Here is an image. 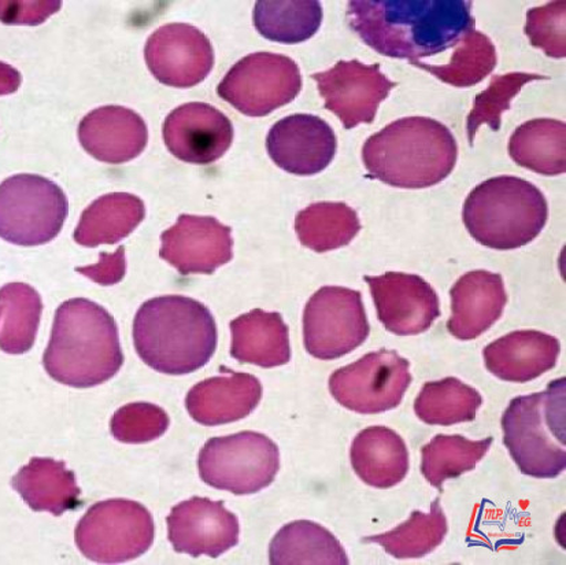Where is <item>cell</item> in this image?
<instances>
[{
	"mask_svg": "<svg viewBox=\"0 0 566 565\" xmlns=\"http://www.w3.org/2000/svg\"><path fill=\"white\" fill-rule=\"evenodd\" d=\"M69 213L65 192L48 177L15 175L0 182V238L40 247L60 236Z\"/></svg>",
	"mask_w": 566,
	"mask_h": 565,
	"instance_id": "52a82bcc",
	"label": "cell"
},
{
	"mask_svg": "<svg viewBox=\"0 0 566 565\" xmlns=\"http://www.w3.org/2000/svg\"><path fill=\"white\" fill-rule=\"evenodd\" d=\"M455 48L449 64L428 65L421 61L410 62V64L431 73L440 82L459 88L472 87L483 82L495 70L499 61L495 45L483 33L474 30L467 32Z\"/></svg>",
	"mask_w": 566,
	"mask_h": 565,
	"instance_id": "d590c367",
	"label": "cell"
},
{
	"mask_svg": "<svg viewBox=\"0 0 566 565\" xmlns=\"http://www.w3.org/2000/svg\"><path fill=\"white\" fill-rule=\"evenodd\" d=\"M548 217L543 192L520 177H493L469 193L464 224L471 237L494 250H516L539 237Z\"/></svg>",
	"mask_w": 566,
	"mask_h": 565,
	"instance_id": "5b68a950",
	"label": "cell"
},
{
	"mask_svg": "<svg viewBox=\"0 0 566 565\" xmlns=\"http://www.w3.org/2000/svg\"><path fill=\"white\" fill-rule=\"evenodd\" d=\"M350 456L354 472L371 488L397 486L409 472L408 447L391 428H365L354 438Z\"/></svg>",
	"mask_w": 566,
	"mask_h": 565,
	"instance_id": "cb8c5ba5",
	"label": "cell"
},
{
	"mask_svg": "<svg viewBox=\"0 0 566 565\" xmlns=\"http://www.w3.org/2000/svg\"><path fill=\"white\" fill-rule=\"evenodd\" d=\"M450 295L453 315L448 329L460 341L476 339L493 327L507 302L502 276L488 271L468 272L457 281Z\"/></svg>",
	"mask_w": 566,
	"mask_h": 565,
	"instance_id": "44dd1931",
	"label": "cell"
},
{
	"mask_svg": "<svg viewBox=\"0 0 566 565\" xmlns=\"http://www.w3.org/2000/svg\"><path fill=\"white\" fill-rule=\"evenodd\" d=\"M448 521L440 506L439 499L432 502L431 512L415 511L408 522L400 524L388 533L369 536L365 542H375L388 555L405 558H421L430 555L442 544L448 535Z\"/></svg>",
	"mask_w": 566,
	"mask_h": 565,
	"instance_id": "836d02e7",
	"label": "cell"
},
{
	"mask_svg": "<svg viewBox=\"0 0 566 565\" xmlns=\"http://www.w3.org/2000/svg\"><path fill=\"white\" fill-rule=\"evenodd\" d=\"M145 216L140 198L125 192L107 193L84 210L74 241L84 248L117 243L130 236Z\"/></svg>",
	"mask_w": 566,
	"mask_h": 565,
	"instance_id": "4316f807",
	"label": "cell"
},
{
	"mask_svg": "<svg viewBox=\"0 0 566 565\" xmlns=\"http://www.w3.org/2000/svg\"><path fill=\"white\" fill-rule=\"evenodd\" d=\"M124 250V247H122L114 254L102 253L98 264L77 268L76 271L102 285L122 282L125 271H127Z\"/></svg>",
	"mask_w": 566,
	"mask_h": 565,
	"instance_id": "60d3db41",
	"label": "cell"
},
{
	"mask_svg": "<svg viewBox=\"0 0 566 565\" xmlns=\"http://www.w3.org/2000/svg\"><path fill=\"white\" fill-rule=\"evenodd\" d=\"M535 80H547L535 73H509L491 79L489 88L476 95L471 113L467 118L469 145L473 146L476 133L483 124H488L496 133L501 129L502 114L511 108L524 85Z\"/></svg>",
	"mask_w": 566,
	"mask_h": 565,
	"instance_id": "8d00e7d4",
	"label": "cell"
},
{
	"mask_svg": "<svg viewBox=\"0 0 566 565\" xmlns=\"http://www.w3.org/2000/svg\"><path fill=\"white\" fill-rule=\"evenodd\" d=\"M524 31L534 48L543 50L551 59H565L566 3L552 2L531 9Z\"/></svg>",
	"mask_w": 566,
	"mask_h": 565,
	"instance_id": "f35d334b",
	"label": "cell"
},
{
	"mask_svg": "<svg viewBox=\"0 0 566 565\" xmlns=\"http://www.w3.org/2000/svg\"><path fill=\"white\" fill-rule=\"evenodd\" d=\"M199 475L209 486L238 495L272 484L280 470L277 444L264 433L243 431L211 438L200 450Z\"/></svg>",
	"mask_w": 566,
	"mask_h": 565,
	"instance_id": "ba28073f",
	"label": "cell"
},
{
	"mask_svg": "<svg viewBox=\"0 0 566 565\" xmlns=\"http://www.w3.org/2000/svg\"><path fill=\"white\" fill-rule=\"evenodd\" d=\"M154 519L139 502L114 499L90 508L74 533L78 551L91 562L119 564L150 550Z\"/></svg>",
	"mask_w": 566,
	"mask_h": 565,
	"instance_id": "9c48e42d",
	"label": "cell"
},
{
	"mask_svg": "<svg viewBox=\"0 0 566 565\" xmlns=\"http://www.w3.org/2000/svg\"><path fill=\"white\" fill-rule=\"evenodd\" d=\"M493 438L469 441L461 436H437L421 450V472L433 488L443 492V483L473 471L488 454Z\"/></svg>",
	"mask_w": 566,
	"mask_h": 565,
	"instance_id": "e575fe53",
	"label": "cell"
},
{
	"mask_svg": "<svg viewBox=\"0 0 566 565\" xmlns=\"http://www.w3.org/2000/svg\"><path fill=\"white\" fill-rule=\"evenodd\" d=\"M269 157L280 169L296 176H313L334 161L337 139L334 129L313 114H293L269 130Z\"/></svg>",
	"mask_w": 566,
	"mask_h": 565,
	"instance_id": "e0dca14e",
	"label": "cell"
},
{
	"mask_svg": "<svg viewBox=\"0 0 566 565\" xmlns=\"http://www.w3.org/2000/svg\"><path fill=\"white\" fill-rule=\"evenodd\" d=\"M159 257L180 275H211L232 260V230L214 217L182 215L161 236Z\"/></svg>",
	"mask_w": 566,
	"mask_h": 565,
	"instance_id": "9a60e30c",
	"label": "cell"
},
{
	"mask_svg": "<svg viewBox=\"0 0 566 565\" xmlns=\"http://www.w3.org/2000/svg\"><path fill=\"white\" fill-rule=\"evenodd\" d=\"M562 345L541 331H514L483 352L485 367L496 378L528 384L556 367Z\"/></svg>",
	"mask_w": 566,
	"mask_h": 565,
	"instance_id": "603a6c76",
	"label": "cell"
},
{
	"mask_svg": "<svg viewBox=\"0 0 566 565\" xmlns=\"http://www.w3.org/2000/svg\"><path fill=\"white\" fill-rule=\"evenodd\" d=\"M509 154L520 167L534 170L536 174H565V123L552 118H536L520 125L509 142Z\"/></svg>",
	"mask_w": 566,
	"mask_h": 565,
	"instance_id": "f1b7e54d",
	"label": "cell"
},
{
	"mask_svg": "<svg viewBox=\"0 0 566 565\" xmlns=\"http://www.w3.org/2000/svg\"><path fill=\"white\" fill-rule=\"evenodd\" d=\"M375 301L377 316L386 329L399 336L419 335L440 316L437 291L417 275L387 272L365 276Z\"/></svg>",
	"mask_w": 566,
	"mask_h": 565,
	"instance_id": "2e32d148",
	"label": "cell"
},
{
	"mask_svg": "<svg viewBox=\"0 0 566 565\" xmlns=\"http://www.w3.org/2000/svg\"><path fill=\"white\" fill-rule=\"evenodd\" d=\"M11 486L34 512L61 516L83 505L76 477L67 470L64 461L34 458L21 468Z\"/></svg>",
	"mask_w": 566,
	"mask_h": 565,
	"instance_id": "484cf974",
	"label": "cell"
},
{
	"mask_svg": "<svg viewBox=\"0 0 566 565\" xmlns=\"http://www.w3.org/2000/svg\"><path fill=\"white\" fill-rule=\"evenodd\" d=\"M459 145L446 125L427 117L400 118L369 136L363 161L370 177L406 190L439 185L453 172Z\"/></svg>",
	"mask_w": 566,
	"mask_h": 565,
	"instance_id": "277c9868",
	"label": "cell"
},
{
	"mask_svg": "<svg viewBox=\"0 0 566 565\" xmlns=\"http://www.w3.org/2000/svg\"><path fill=\"white\" fill-rule=\"evenodd\" d=\"M465 0H353L347 22L376 53L409 62L455 48L474 30Z\"/></svg>",
	"mask_w": 566,
	"mask_h": 565,
	"instance_id": "6da1fadb",
	"label": "cell"
},
{
	"mask_svg": "<svg viewBox=\"0 0 566 565\" xmlns=\"http://www.w3.org/2000/svg\"><path fill=\"white\" fill-rule=\"evenodd\" d=\"M148 70L159 83L191 88L203 82L214 66L208 36L190 24H168L148 38L145 49Z\"/></svg>",
	"mask_w": 566,
	"mask_h": 565,
	"instance_id": "5bb4252c",
	"label": "cell"
},
{
	"mask_svg": "<svg viewBox=\"0 0 566 565\" xmlns=\"http://www.w3.org/2000/svg\"><path fill=\"white\" fill-rule=\"evenodd\" d=\"M169 418L157 405L137 402L118 409L112 418V433L123 443L156 441L167 432Z\"/></svg>",
	"mask_w": 566,
	"mask_h": 565,
	"instance_id": "74e56055",
	"label": "cell"
},
{
	"mask_svg": "<svg viewBox=\"0 0 566 565\" xmlns=\"http://www.w3.org/2000/svg\"><path fill=\"white\" fill-rule=\"evenodd\" d=\"M273 565H347L345 550L327 529L308 521H296L279 531L269 546Z\"/></svg>",
	"mask_w": 566,
	"mask_h": 565,
	"instance_id": "83f0119b",
	"label": "cell"
},
{
	"mask_svg": "<svg viewBox=\"0 0 566 565\" xmlns=\"http://www.w3.org/2000/svg\"><path fill=\"white\" fill-rule=\"evenodd\" d=\"M61 2H0V21L8 25H40L60 11Z\"/></svg>",
	"mask_w": 566,
	"mask_h": 565,
	"instance_id": "ab89813d",
	"label": "cell"
},
{
	"mask_svg": "<svg viewBox=\"0 0 566 565\" xmlns=\"http://www.w3.org/2000/svg\"><path fill=\"white\" fill-rule=\"evenodd\" d=\"M170 544L192 557H220L239 544V521L222 501L193 499L174 506L168 517Z\"/></svg>",
	"mask_w": 566,
	"mask_h": 565,
	"instance_id": "d6986e66",
	"label": "cell"
},
{
	"mask_svg": "<svg viewBox=\"0 0 566 565\" xmlns=\"http://www.w3.org/2000/svg\"><path fill=\"white\" fill-rule=\"evenodd\" d=\"M483 398L457 378L430 381L416 398L417 418L430 426H453L476 419Z\"/></svg>",
	"mask_w": 566,
	"mask_h": 565,
	"instance_id": "d6a6232c",
	"label": "cell"
},
{
	"mask_svg": "<svg viewBox=\"0 0 566 565\" xmlns=\"http://www.w3.org/2000/svg\"><path fill=\"white\" fill-rule=\"evenodd\" d=\"M78 139L85 151L101 163L133 161L145 150L147 125L140 114L122 106L96 108L78 125Z\"/></svg>",
	"mask_w": 566,
	"mask_h": 565,
	"instance_id": "ffe728a7",
	"label": "cell"
},
{
	"mask_svg": "<svg viewBox=\"0 0 566 565\" xmlns=\"http://www.w3.org/2000/svg\"><path fill=\"white\" fill-rule=\"evenodd\" d=\"M21 82V73L15 67L0 61V96L17 93Z\"/></svg>",
	"mask_w": 566,
	"mask_h": 565,
	"instance_id": "b9f144b4",
	"label": "cell"
},
{
	"mask_svg": "<svg viewBox=\"0 0 566 565\" xmlns=\"http://www.w3.org/2000/svg\"><path fill=\"white\" fill-rule=\"evenodd\" d=\"M370 333L361 293L346 287L319 289L303 312V341L314 358L336 359L356 350Z\"/></svg>",
	"mask_w": 566,
	"mask_h": 565,
	"instance_id": "8fae6325",
	"label": "cell"
},
{
	"mask_svg": "<svg viewBox=\"0 0 566 565\" xmlns=\"http://www.w3.org/2000/svg\"><path fill=\"white\" fill-rule=\"evenodd\" d=\"M410 364L394 350L369 353L337 369L329 390L337 402L353 412L376 415L396 409L411 384Z\"/></svg>",
	"mask_w": 566,
	"mask_h": 565,
	"instance_id": "7c38bea8",
	"label": "cell"
},
{
	"mask_svg": "<svg viewBox=\"0 0 566 565\" xmlns=\"http://www.w3.org/2000/svg\"><path fill=\"white\" fill-rule=\"evenodd\" d=\"M566 380L513 398L502 416L503 443L524 475L553 479L566 468Z\"/></svg>",
	"mask_w": 566,
	"mask_h": 565,
	"instance_id": "8992f818",
	"label": "cell"
},
{
	"mask_svg": "<svg viewBox=\"0 0 566 565\" xmlns=\"http://www.w3.org/2000/svg\"><path fill=\"white\" fill-rule=\"evenodd\" d=\"M124 364L117 323L95 302L73 299L56 310L44 369L62 385L90 389L111 380Z\"/></svg>",
	"mask_w": 566,
	"mask_h": 565,
	"instance_id": "7a4b0ae2",
	"label": "cell"
},
{
	"mask_svg": "<svg viewBox=\"0 0 566 565\" xmlns=\"http://www.w3.org/2000/svg\"><path fill=\"white\" fill-rule=\"evenodd\" d=\"M325 108L333 112L346 129L375 122L377 108L397 83L381 73L380 65L357 60L340 61L331 70L312 74Z\"/></svg>",
	"mask_w": 566,
	"mask_h": 565,
	"instance_id": "4fadbf2b",
	"label": "cell"
},
{
	"mask_svg": "<svg viewBox=\"0 0 566 565\" xmlns=\"http://www.w3.org/2000/svg\"><path fill=\"white\" fill-rule=\"evenodd\" d=\"M163 134L168 150L180 161L210 165L230 150L233 125L219 108L191 102L169 114Z\"/></svg>",
	"mask_w": 566,
	"mask_h": 565,
	"instance_id": "ac0fdd59",
	"label": "cell"
},
{
	"mask_svg": "<svg viewBox=\"0 0 566 565\" xmlns=\"http://www.w3.org/2000/svg\"><path fill=\"white\" fill-rule=\"evenodd\" d=\"M3 324L0 350L8 354L30 352L36 341L43 302L36 290L24 283H10L0 289Z\"/></svg>",
	"mask_w": 566,
	"mask_h": 565,
	"instance_id": "1f68e13d",
	"label": "cell"
},
{
	"mask_svg": "<svg viewBox=\"0 0 566 565\" xmlns=\"http://www.w3.org/2000/svg\"><path fill=\"white\" fill-rule=\"evenodd\" d=\"M323 6L317 0H261L255 3L254 25L271 42L298 44L322 27Z\"/></svg>",
	"mask_w": 566,
	"mask_h": 565,
	"instance_id": "4dcf8cb0",
	"label": "cell"
},
{
	"mask_svg": "<svg viewBox=\"0 0 566 565\" xmlns=\"http://www.w3.org/2000/svg\"><path fill=\"white\" fill-rule=\"evenodd\" d=\"M262 385L255 376L227 370L200 381L187 394L186 407L202 426H221L248 418L259 407Z\"/></svg>",
	"mask_w": 566,
	"mask_h": 565,
	"instance_id": "7402d4cb",
	"label": "cell"
},
{
	"mask_svg": "<svg viewBox=\"0 0 566 565\" xmlns=\"http://www.w3.org/2000/svg\"><path fill=\"white\" fill-rule=\"evenodd\" d=\"M231 356L262 368L282 367L291 359L290 333L277 312L254 310L231 323Z\"/></svg>",
	"mask_w": 566,
	"mask_h": 565,
	"instance_id": "d4e9b609",
	"label": "cell"
},
{
	"mask_svg": "<svg viewBox=\"0 0 566 565\" xmlns=\"http://www.w3.org/2000/svg\"><path fill=\"white\" fill-rule=\"evenodd\" d=\"M0 318H2V307H0Z\"/></svg>",
	"mask_w": 566,
	"mask_h": 565,
	"instance_id": "7bdbcfd3",
	"label": "cell"
},
{
	"mask_svg": "<svg viewBox=\"0 0 566 565\" xmlns=\"http://www.w3.org/2000/svg\"><path fill=\"white\" fill-rule=\"evenodd\" d=\"M295 231L303 247L327 253L347 247L361 231L356 210L342 202H319L296 216Z\"/></svg>",
	"mask_w": 566,
	"mask_h": 565,
	"instance_id": "f546056e",
	"label": "cell"
},
{
	"mask_svg": "<svg viewBox=\"0 0 566 565\" xmlns=\"http://www.w3.org/2000/svg\"><path fill=\"white\" fill-rule=\"evenodd\" d=\"M134 342L148 367L167 375H187L205 367L217 349L213 315L199 301L158 296L136 313Z\"/></svg>",
	"mask_w": 566,
	"mask_h": 565,
	"instance_id": "3957f363",
	"label": "cell"
},
{
	"mask_svg": "<svg viewBox=\"0 0 566 565\" xmlns=\"http://www.w3.org/2000/svg\"><path fill=\"white\" fill-rule=\"evenodd\" d=\"M302 90L298 64L290 56L254 53L231 67L217 94L249 117H265L291 104Z\"/></svg>",
	"mask_w": 566,
	"mask_h": 565,
	"instance_id": "30bf717a",
	"label": "cell"
}]
</instances>
